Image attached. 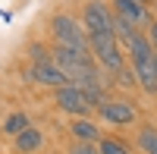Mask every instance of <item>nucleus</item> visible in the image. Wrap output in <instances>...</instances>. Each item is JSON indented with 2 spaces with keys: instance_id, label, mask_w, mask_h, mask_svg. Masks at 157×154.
<instances>
[{
  "instance_id": "obj_2",
  "label": "nucleus",
  "mask_w": 157,
  "mask_h": 154,
  "mask_svg": "<svg viewBox=\"0 0 157 154\" xmlns=\"http://www.w3.org/2000/svg\"><path fill=\"white\" fill-rule=\"evenodd\" d=\"M88 50H91V57H94L110 75H113L116 69L126 66L123 50H120V41H116L113 32H94V35H88Z\"/></svg>"
},
{
  "instance_id": "obj_16",
  "label": "nucleus",
  "mask_w": 157,
  "mask_h": 154,
  "mask_svg": "<svg viewBox=\"0 0 157 154\" xmlns=\"http://www.w3.org/2000/svg\"><path fill=\"white\" fill-rule=\"evenodd\" d=\"M151 47H154V54H157V19L151 22Z\"/></svg>"
},
{
  "instance_id": "obj_1",
  "label": "nucleus",
  "mask_w": 157,
  "mask_h": 154,
  "mask_svg": "<svg viewBox=\"0 0 157 154\" xmlns=\"http://www.w3.org/2000/svg\"><path fill=\"white\" fill-rule=\"evenodd\" d=\"M50 35H54L57 47H69V50H78V54H91L88 50V32L82 29L78 19L69 16V13L50 16Z\"/></svg>"
},
{
  "instance_id": "obj_15",
  "label": "nucleus",
  "mask_w": 157,
  "mask_h": 154,
  "mask_svg": "<svg viewBox=\"0 0 157 154\" xmlns=\"http://www.w3.org/2000/svg\"><path fill=\"white\" fill-rule=\"evenodd\" d=\"M29 54H32V60H35V63H44V60H50V54L44 50V44H32V47H29Z\"/></svg>"
},
{
  "instance_id": "obj_13",
  "label": "nucleus",
  "mask_w": 157,
  "mask_h": 154,
  "mask_svg": "<svg viewBox=\"0 0 157 154\" xmlns=\"http://www.w3.org/2000/svg\"><path fill=\"white\" fill-rule=\"evenodd\" d=\"M69 154H101V148H98V142H82V138H72Z\"/></svg>"
},
{
  "instance_id": "obj_5",
  "label": "nucleus",
  "mask_w": 157,
  "mask_h": 154,
  "mask_svg": "<svg viewBox=\"0 0 157 154\" xmlns=\"http://www.w3.org/2000/svg\"><path fill=\"white\" fill-rule=\"evenodd\" d=\"M98 110H101V117L107 123H113V126H132L138 120L135 107L129 104V101H123V98H104L98 104Z\"/></svg>"
},
{
  "instance_id": "obj_11",
  "label": "nucleus",
  "mask_w": 157,
  "mask_h": 154,
  "mask_svg": "<svg viewBox=\"0 0 157 154\" xmlns=\"http://www.w3.org/2000/svg\"><path fill=\"white\" fill-rule=\"evenodd\" d=\"M22 129H29V117H25V113H10V117H6V123H3V132L19 135Z\"/></svg>"
},
{
  "instance_id": "obj_9",
  "label": "nucleus",
  "mask_w": 157,
  "mask_h": 154,
  "mask_svg": "<svg viewBox=\"0 0 157 154\" xmlns=\"http://www.w3.org/2000/svg\"><path fill=\"white\" fill-rule=\"evenodd\" d=\"M41 145H44V135L38 132V129H22L19 135H16V151H22V154H32V151H41Z\"/></svg>"
},
{
  "instance_id": "obj_4",
  "label": "nucleus",
  "mask_w": 157,
  "mask_h": 154,
  "mask_svg": "<svg viewBox=\"0 0 157 154\" xmlns=\"http://www.w3.org/2000/svg\"><path fill=\"white\" fill-rule=\"evenodd\" d=\"M54 101H57V107H60V110L72 113V117H85V113L91 110V104H88L85 91H82L78 85H72V82H66V85L54 88Z\"/></svg>"
},
{
  "instance_id": "obj_3",
  "label": "nucleus",
  "mask_w": 157,
  "mask_h": 154,
  "mask_svg": "<svg viewBox=\"0 0 157 154\" xmlns=\"http://www.w3.org/2000/svg\"><path fill=\"white\" fill-rule=\"evenodd\" d=\"M82 29L88 35L94 32H113V10L104 0H88L82 10Z\"/></svg>"
},
{
  "instance_id": "obj_14",
  "label": "nucleus",
  "mask_w": 157,
  "mask_h": 154,
  "mask_svg": "<svg viewBox=\"0 0 157 154\" xmlns=\"http://www.w3.org/2000/svg\"><path fill=\"white\" fill-rule=\"evenodd\" d=\"M113 82L123 85V88H132V85H135V75H132V69H129V66H123V69L113 72Z\"/></svg>"
},
{
  "instance_id": "obj_8",
  "label": "nucleus",
  "mask_w": 157,
  "mask_h": 154,
  "mask_svg": "<svg viewBox=\"0 0 157 154\" xmlns=\"http://www.w3.org/2000/svg\"><path fill=\"white\" fill-rule=\"evenodd\" d=\"M69 132H72V138H82V142H101V129L91 120H85V117H75Z\"/></svg>"
},
{
  "instance_id": "obj_7",
  "label": "nucleus",
  "mask_w": 157,
  "mask_h": 154,
  "mask_svg": "<svg viewBox=\"0 0 157 154\" xmlns=\"http://www.w3.org/2000/svg\"><path fill=\"white\" fill-rule=\"evenodd\" d=\"M113 13H116L120 19H126V22H132L135 29L151 25V22H148V6L138 3V0H113Z\"/></svg>"
},
{
  "instance_id": "obj_6",
  "label": "nucleus",
  "mask_w": 157,
  "mask_h": 154,
  "mask_svg": "<svg viewBox=\"0 0 157 154\" xmlns=\"http://www.w3.org/2000/svg\"><path fill=\"white\" fill-rule=\"evenodd\" d=\"M29 79L38 82V85H47V88H60V85H66V75L60 72V66H57L54 60L35 63V66L29 69Z\"/></svg>"
},
{
  "instance_id": "obj_10",
  "label": "nucleus",
  "mask_w": 157,
  "mask_h": 154,
  "mask_svg": "<svg viewBox=\"0 0 157 154\" xmlns=\"http://www.w3.org/2000/svg\"><path fill=\"white\" fill-rule=\"evenodd\" d=\"M138 148L145 154H157V129L154 126H141L138 129Z\"/></svg>"
},
{
  "instance_id": "obj_17",
  "label": "nucleus",
  "mask_w": 157,
  "mask_h": 154,
  "mask_svg": "<svg viewBox=\"0 0 157 154\" xmlns=\"http://www.w3.org/2000/svg\"><path fill=\"white\" fill-rule=\"evenodd\" d=\"M138 3H145V6H148V3H151V0H138Z\"/></svg>"
},
{
  "instance_id": "obj_12",
  "label": "nucleus",
  "mask_w": 157,
  "mask_h": 154,
  "mask_svg": "<svg viewBox=\"0 0 157 154\" xmlns=\"http://www.w3.org/2000/svg\"><path fill=\"white\" fill-rule=\"evenodd\" d=\"M98 148H101V154H132V151L120 142V138H104V135H101Z\"/></svg>"
}]
</instances>
